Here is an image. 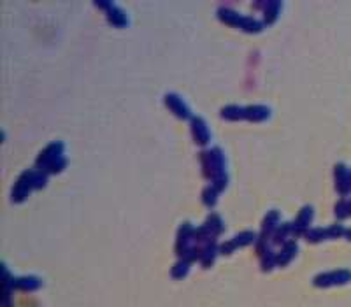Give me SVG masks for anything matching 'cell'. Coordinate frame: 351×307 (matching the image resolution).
<instances>
[{
	"label": "cell",
	"instance_id": "obj_3",
	"mask_svg": "<svg viewBox=\"0 0 351 307\" xmlns=\"http://www.w3.org/2000/svg\"><path fill=\"white\" fill-rule=\"evenodd\" d=\"M349 281H351V270L339 269V270H332V272L318 274L315 279H313V284L318 286V288H328V286L346 284Z\"/></svg>",
	"mask_w": 351,
	"mask_h": 307
},
{
	"label": "cell",
	"instance_id": "obj_5",
	"mask_svg": "<svg viewBox=\"0 0 351 307\" xmlns=\"http://www.w3.org/2000/svg\"><path fill=\"white\" fill-rule=\"evenodd\" d=\"M258 240V235L255 232H241L237 235H234L230 240L220 244V253L221 255H232L235 249L244 248V246H250Z\"/></svg>",
	"mask_w": 351,
	"mask_h": 307
},
{
	"label": "cell",
	"instance_id": "obj_32",
	"mask_svg": "<svg viewBox=\"0 0 351 307\" xmlns=\"http://www.w3.org/2000/svg\"><path fill=\"white\" fill-rule=\"evenodd\" d=\"M349 183H351V172H349Z\"/></svg>",
	"mask_w": 351,
	"mask_h": 307
},
{
	"label": "cell",
	"instance_id": "obj_8",
	"mask_svg": "<svg viewBox=\"0 0 351 307\" xmlns=\"http://www.w3.org/2000/svg\"><path fill=\"white\" fill-rule=\"evenodd\" d=\"M313 218H315V209H313L311 206H304L292 223L293 233H295V235H305V232L309 230V225H311Z\"/></svg>",
	"mask_w": 351,
	"mask_h": 307
},
{
	"label": "cell",
	"instance_id": "obj_30",
	"mask_svg": "<svg viewBox=\"0 0 351 307\" xmlns=\"http://www.w3.org/2000/svg\"><path fill=\"white\" fill-rule=\"evenodd\" d=\"M346 239L351 240V228H349V230H346Z\"/></svg>",
	"mask_w": 351,
	"mask_h": 307
},
{
	"label": "cell",
	"instance_id": "obj_16",
	"mask_svg": "<svg viewBox=\"0 0 351 307\" xmlns=\"http://www.w3.org/2000/svg\"><path fill=\"white\" fill-rule=\"evenodd\" d=\"M204 227L208 228V232H209V235H211V239H213V240H216L218 237H220V233L223 232V228H225V227H223L221 216L216 214V212H211V214L208 216V220H205Z\"/></svg>",
	"mask_w": 351,
	"mask_h": 307
},
{
	"label": "cell",
	"instance_id": "obj_10",
	"mask_svg": "<svg viewBox=\"0 0 351 307\" xmlns=\"http://www.w3.org/2000/svg\"><path fill=\"white\" fill-rule=\"evenodd\" d=\"M192 135H193L195 144H199V146H205L211 141V132H209L208 123H205L204 118H200V116L192 118Z\"/></svg>",
	"mask_w": 351,
	"mask_h": 307
},
{
	"label": "cell",
	"instance_id": "obj_23",
	"mask_svg": "<svg viewBox=\"0 0 351 307\" xmlns=\"http://www.w3.org/2000/svg\"><path fill=\"white\" fill-rule=\"evenodd\" d=\"M263 27H265V25H263L262 21H258V19L251 18V16H244L241 30H244L246 34H258V32L263 30Z\"/></svg>",
	"mask_w": 351,
	"mask_h": 307
},
{
	"label": "cell",
	"instance_id": "obj_13",
	"mask_svg": "<svg viewBox=\"0 0 351 307\" xmlns=\"http://www.w3.org/2000/svg\"><path fill=\"white\" fill-rule=\"evenodd\" d=\"M297 253H299V246H297V243L295 240H288V243L281 248V251L276 255V265H278V267H286L293 258L297 256Z\"/></svg>",
	"mask_w": 351,
	"mask_h": 307
},
{
	"label": "cell",
	"instance_id": "obj_9",
	"mask_svg": "<svg viewBox=\"0 0 351 307\" xmlns=\"http://www.w3.org/2000/svg\"><path fill=\"white\" fill-rule=\"evenodd\" d=\"M193 230H195V228H193L192 223H188V221H184V223L179 227V230H177L176 253L179 256H184V253L192 248V244H190V243L193 240Z\"/></svg>",
	"mask_w": 351,
	"mask_h": 307
},
{
	"label": "cell",
	"instance_id": "obj_18",
	"mask_svg": "<svg viewBox=\"0 0 351 307\" xmlns=\"http://www.w3.org/2000/svg\"><path fill=\"white\" fill-rule=\"evenodd\" d=\"M220 253V246H216L214 243H209V244H204V248H202L200 251V264L204 269H209L211 265L214 264V258Z\"/></svg>",
	"mask_w": 351,
	"mask_h": 307
},
{
	"label": "cell",
	"instance_id": "obj_29",
	"mask_svg": "<svg viewBox=\"0 0 351 307\" xmlns=\"http://www.w3.org/2000/svg\"><path fill=\"white\" fill-rule=\"evenodd\" d=\"M34 181H35V190H40V188L46 186V183H48V174H46L44 170H35Z\"/></svg>",
	"mask_w": 351,
	"mask_h": 307
},
{
	"label": "cell",
	"instance_id": "obj_20",
	"mask_svg": "<svg viewBox=\"0 0 351 307\" xmlns=\"http://www.w3.org/2000/svg\"><path fill=\"white\" fill-rule=\"evenodd\" d=\"M281 7H283V4L276 2V0L267 2L265 9H263V25H272V23H274L276 19H278L279 12H281Z\"/></svg>",
	"mask_w": 351,
	"mask_h": 307
},
{
	"label": "cell",
	"instance_id": "obj_2",
	"mask_svg": "<svg viewBox=\"0 0 351 307\" xmlns=\"http://www.w3.org/2000/svg\"><path fill=\"white\" fill-rule=\"evenodd\" d=\"M34 176H35V170H23L22 174H19L18 181H16V184L12 186V191H11L12 202H16V204L23 202V200L30 195V191L35 190Z\"/></svg>",
	"mask_w": 351,
	"mask_h": 307
},
{
	"label": "cell",
	"instance_id": "obj_7",
	"mask_svg": "<svg viewBox=\"0 0 351 307\" xmlns=\"http://www.w3.org/2000/svg\"><path fill=\"white\" fill-rule=\"evenodd\" d=\"M163 102H165V105H167V109L171 111L176 118H179V120H192L190 107L177 93H167V95L163 97Z\"/></svg>",
	"mask_w": 351,
	"mask_h": 307
},
{
	"label": "cell",
	"instance_id": "obj_25",
	"mask_svg": "<svg viewBox=\"0 0 351 307\" xmlns=\"http://www.w3.org/2000/svg\"><path fill=\"white\" fill-rule=\"evenodd\" d=\"M190 267H192V261L181 258V260L174 265V267H172V277H174V279H183V277L188 274Z\"/></svg>",
	"mask_w": 351,
	"mask_h": 307
},
{
	"label": "cell",
	"instance_id": "obj_22",
	"mask_svg": "<svg viewBox=\"0 0 351 307\" xmlns=\"http://www.w3.org/2000/svg\"><path fill=\"white\" fill-rule=\"evenodd\" d=\"M218 196H220V190H216L213 184H209V186H205L204 191H202V202H204V206H208L211 209L216 206Z\"/></svg>",
	"mask_w": 351,
	"mask_h": 307
},
{
	"label": "cell",
	"instance_id": "obj_21",
	"mask_svg": "<svg viewBox=\"0 0 351 307\" xmlns=\"http://www.w3.org/2000/svg\"><path fill=\"white\" fill-rule=\"evenodd\" d=\"M292 233H293L292 223H281L279 227L276 228V232L272 233V243L284 246L288 243V235H292Z\"/></svg>",
	"mask_w": 351,
	"mask_h": 307
},
{
	"label": "cell",
	"instance_id": "obj_31",
	"mask_svg": "<svg viewBox=\"0 0 351 307\" xmlns=\"http://www.w3.org/2000/svg\"><path fill=\"white\" fill-rule=\"evenodd\" d=\"M349 216H351V202H349Z\"/></svg>",
	"mask_w": 351,
	"mask_h": 307
},
{
	"label": "cell",
	"instance_id": "obj_17",
	"mask_svg": "<svg viewBox=\"0 0 351 307\" xmlns=\"http://www.w3.org/2000/svg\"><path fill=\"white\" fill-rule=\"evenodd\" d=\"M271 116V111L267 105H247L246 107V120L247 121H253V123H258V121H263L267 120V118Z\"/></svg>",
	"mask_w": 351,
	"mask_h": 307
},
{
	"label": "cell",
	"instance_id": "obj_27",
	"mask_svg": "<svg viewBox=\"0 0 351 307\" xmlns=\"http://www.w3.org/2000/svg\"><path fill=\"white\" fill-rule=\"evenodd\" d=\"M336 218L337 220H344V218H348L349 216V202L348 200H339V202L336 204Z\"/></svg>",
	"mask_w": 351,
	"mask_h": 307
},
{
	"label": "cell",
	"instance_id": "obj_1",
	"mask_svg": "<svg viewBox=\"0 0 351 307\" xmlns=\"http://www.w3.org/2000/svg\"><path fill=\"white\" fill-rule=\"evenodd\" d=\"M202 172L209 179L216 190L223 191L229 184V174L225 169V155L221 153L220 147H211L200 153Z\"/></svg>",
	"mask_w": 351,
	"mask_h": 307
},
{
	"label": "cell",
	"instance_id": "obj_14",
	"mask_svg": "<svg viewBox=\"0 0 351 307\" xmlns=\"http://www.w3.org/2000/svg\"><path fill=\"white\" fill-rule=\"evenodd\" d=\"M218 19L232 28H241L244 16H241L237 11L230 9V7H220V9H218Z\"/></svg>",
	"mask_w": 351,
	"mask_h": 307
},
{
	"label": "cell",
	"instance_id": "obj_26",
	"mask_svg": "<svg viewBox=\"0 0 351 307\" xmlns=\"http://www.w3.org/2000/svg\"><path fill=\"white\" fill-rule=\"evenodd\" d=\"M274 267H278V265H276V255L269 249V251L262 255V270L263 272H269V270H272Z\"/></svg>",
	"mask_w": 351,
	"mask_h": 307
},
{
	"label": "cell",
	"instance_id": "obj_28",
	"mask_svg": "<svg viewBox=\"0 0 351 307\" xmlns=\"http://www.w3.org/2000/svg\"><path fill=\"white\" fill-rule=\"evenodd\" d=\"M65 167H67V158L60 157L58 160H55V162H53L44 172H46V174H60L61 170H65Z\"/></svg>",
	"mask_w": 351,
	"mask_h": 307
},
{
	"label": "cell",
	"instance_id": "obj_6",
	"mask_svg": "<svg viewBox=\"0 0 351 307\" xmlns=\"http://www.w3.org/2000/svg\"><path fill=\"white\" fill-rule=\"evenodd\" d=\"M95 6H97L98 9H104L107 21L113 25V27H116V28L127 27V23H129V18H127L125 11L119 9L116 4H113V2H95Z\"/></svg>",
	"mask_w": 351,
	"mask_h": 307
},
{
	"label": "cell",
	"instance_id": "obj_15",
	"mask_svg": "<svg viewBox=\"0 0 351 307\" xmlns=\"http://www.w3.org/2000/svg\"><path fill=\"white\" fill-rule=\"evenodd\" d=\"M40 282L37 279L35 276H23V277H18V279H14L12 277V290H22V292H34V290L40 288Z\"/></svg>",
	"mask_w": 351,
	"mask_h": 307
},
{
	"label": "cell",
	"instance_id": "obj_4",
	"mask_svg": "<svg viewBox=\"0 0 351 307\" xmlns=\"http://www.w3.org/2000/svg\"><path fill=\"white\" fill-rule=\"evenodd\" d=\"M64 142L61 141H55V142H49V144L44 147L43 151L39 153V157L35 160V167L37 170H46L49 165H51L55 160H58L60 157H64Z\"/></svg>",
	"mask_w": 351,
	"mask_h": 307
},
{
	"label": "cell",
	"instance_id": "obj_12",
	"mask_svg": "<svg viewBox=\"0 0 351 307\" xmlns=\"http://www.w3.org/2000/svg\"><path fill=\"white\" fill-rule=\"evenodd\" d=\"M279 221H281V214L279 211H269L265 214V218L262 221V232H260V239H265L269 240L272 239V233L276 232V228L279 227Z\"/></svg>",
	"mask_w": 351,
	"mask_h": 307
},
{
	"label": "cell",
	"instance_id": "obj_19",
	"mask_svg": "<svg viewBox=\"0 0 351 307\" xmlns=\"http://www.w3.org/2000/svg\"><path fill=\"white\" fill-rule=\"evenodd\" d=\"M221 118L230 121H239V120H246V107H241V105H225L220 111Z\"/></svg>",
	"mask_w": 351,
	"mask_h": 307
},
{
	"label": "cell",
	"instance_id": "obj_24",
	"mask_svg": "<svg viewBox=\"0 0 351 307\" xmlns=\"http://www.w3.org/2000/svg\"><path fill=\"white\" fill-rule=\"evenodd\" d=\"M305 240L307 243H313V244H316V243H321V240H327L328 239V235H327V227L325 228H309L307 232H305Z\"/></svg>",
	"mask_w": 351,
	"mask_h": 307
},
{
	"label": "cell",
	"instance_id": "obj_11",
	"mask_svg": "<svg viewBox=\"0 0 351 307\" xmlns=\"http://www.w3.org/2000/svg\"><path fill=\"white\" fill-rule=\"evenodd\" d=\"M334 178H336V190L341 196H346L351 191L349 183V170L346 169L344 163H337L334 169Z\"/></svg>",
	"mask_w": 351,
	"mask_h": 307
}]
</instances>
